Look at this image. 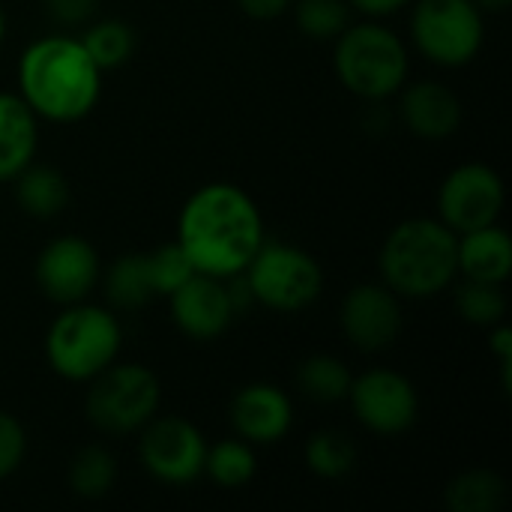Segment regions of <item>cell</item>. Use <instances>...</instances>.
<instances>
[{
    "label": "cell",
    "instance_id": "obj_25",
    "mask_svg": "<svg viewBox=\"0 0 512 512\" xmlns=\"http://www.w3.org/2000/svg\"><path fill=\"white\" fill-rule=\"evenodd\" d=\"M78 39L102 72L120 69L123 63H129V57L135 51V30L120 18L93 21V24H87V30Z\"/></svg>",
    "mask_w": 512,
    "mask_h": 512
},
{
    "label": "cell",
    "instance_id": "obj_14",
    "mask_svg": "<svg viewBox=\"0 0 512 512\" xmlns=\"http://www.w3.org/2000/svg\"><path fill=\"white\" fill-rule=\"evenodd\" d=\"M165 300L174 327L192 342H216L237 318V309L228 294V282L207 273H195L186 285H180Z\"/></svg>",
    "mask_w": 512,
    "mask_h": 512
},
{
    "label": "cell",
    "instance_id": "obj_35",
    "mask_svg": "<svg viewBox=\"0 0 512 512\" xmlns=\"http://www.w3.org/2000/svg\"><path fill=\"white\" fill-rule=\"evenodd\" d=\"M474 3L480 6L483 15H501V12H507L512 6V0H474Z\"/></svg>",
    "mask_w": 512,
    "mask_h": 512
},
{
    "label": "cell",
    "instance_id": "obj_33",
    "mask_svg": "<svg viewBox=\"0 0 512 512\" xmlns=\"http://www.w3.org/2000/svg\"><path fill=\"white\" fill-rule=\"evenodd\" d=\"M294 0H237L240 12L255 18V21H273L279 15H285L291 9Z\"/></svg>",
    "mask_w": 512,
    "mask_h": 512
},
{
    "label": "cell",
    "instance_id": "obj_23",
    "mask_svg": "<svg viewBox=\"0 0 512 512\" xmlns=\"http://www.w3.org/2000/svg\"><path fill=\"white\" fill-rule=\"evenodd\" d=\"M66 480L72 495H78L81 501H102L117 483V459L111 456V450L87 444L72 456Z\"/></svg>",
    "mask_w": 512,
    "mask_h": 512
},
{
    "label": "cell",
    "instance_id": "obj_34",
    "mask_svg": "<svg viewBox=\"0 0 512 512\" xmlns=\"http://www.w3.org/2000/svg\"><path fill=\"white\" fill-rule=\"evenodd\" d=\"M348 3H351V9H354V12H360V15H366V18L381 21V18L396 15L399 9L411 6L414 0H348Z\"/></svg>",
    "mask_w": 512,
    "mask_h": 512
},
{
    "label": "cell",
    "instance_id": "obj_7",
    "mask_svg": "<svg viewBox=\"0 0 512 512\" xmlns=\"http://www.w3.org/2000/svg\"><path fill=\"white\" fill-rule=\"evenodd\" d=\"M252 303L270 312H303L324 291V270L318 258L294 243L264 240L243 270Z\"/></svg>",
    "mask_w": 512,
    "mask_h": 512
},
{
    "label": "cell",
    "instance_id": "obj_18",
    "mask_svg": "<svg viewBox=\"0 0 512 512\" xmlns=\"http://www.w3.org/2000/svg\"><path fill=\"white\" fill-rule=\"evenodd\" d=\"M39 117L18 93L0 90V183H12L36 156Z\"/></svg>",
    "mask_w": 512,
    "mask_h": 512
},
{
    "label": "cell",
    "instance_id": "obj_1",
    "mask_svg": "<svg viewBox=\"0 0 512 512\" xmlns=\"http://www.w3.org/2000/svg\"><path fill=\"white\" fill-rule=\"evenodd\" d=\"M264 240V216L255 198L234 183H207L180 207L177 243L198 273L231 279L249 267Z\"/></svg>",
    "mask_w": 512,
    "mask_h": 512
},
{
    "label": "cell",
    "instance_id": "obj_36",
    "mask_svg": "<svg viewBox=\"0 0 512 512\" xmlns=\"http://www.w3.org/2000/svg\"><path fill=\"white\" fill-rule=\"evenodd\" d=\"M3 39H6V12L0 6V45H3Z\"/></svg>",
    "mask_w": 512,
    "mask_h": 512
},
{
    "label": "cell",
    "instance_id": "obj_4",
    "mask_svg": "<svg viewBox=\"0 0 512 512\" xmlns=\"http://www.w3.org/2000/svg\"><path fill=\"white\" fill-rule=\"evenodd\" d=\"M333 69L342 87L354 96L384 102L405 87L411 57L390 27L369 18L363 24H348L333 39Z\"/></svg>",
    "mask_w": 512,
    "mask_h": 512
},
{
    "label": "cell",
    "instance_id": "obj_24",
    "mask_svg": "<svg viewBox=\"0 0 512 512\" xmlns=\"http://www.w3.org/2000/svg\"><path fill=\"white\" fill-rule=\"evenodd\" d=\"M258 459L255 447L246 444L243 438H228L213 447H207L204 456V477L219 486V489H243L246 483L255 480Z\"/></svg>",
    "mask_w": 512,
    "mask_h": 512
},
{
    "label": "cell",
    "instance_id": "obj_11",
    "mask_svg": "<svg viewBox=\"0 0 512 512\" xmlns=\"http://www.w3.org/2000/svg\"><path fill=\"white\" fill-rule=\"evenodd\" d=\"M504 180L486 162H465L456 165L438 189V219L456 231H474L483 225L498 222L504 210Z\"/></svg>",
    "mask_w": 512,
    "mask_h": 512
},
{
    "label": "cell",
    "instance_id": "obj_19",
    "mask_svg": "<svg viewBox=\"0 0 512 512\" xmlns=\"http://www.w3.org/2000/svg\"><path fill=\"white\" fill-rule=\"evenodd\" d=\"M15 201L30 219H54L69 207V183L63 171L30 162L15 180Z\"/></svg>",
    "mask_w": 512,
    "mask_h": 512
},
{
    "label": "cell",
    "instance_id": "obj_22",
    "mask_svg": "<svg viewBox=\"0 0 512 512\" xmlns=\"http://www.w3.org/2000/svg\"><path fill=\"white\" fill-rule=\"evenodd\" d=\"M444 504L450 512H498L507 504V483L489 468H471L447 483Z\"/></svg>",
    "mask_w": 512,
    "mask_h": 512
},
{
    "label": "cell",
    "instance_id": "obj_27",
    "mask_svg": "<svg viewBox=\"0 0 512 512\" xmlns=\"http://www.w3.org/2000/svg\"><path fill=\"white\" fill-rule=\"evenodd\" d=\"M453 306H456V315L471 324V327H480V330H492L495 324L507 321V294H504V285H495V282H477V279H465L459 288H456V297H453Z\"/></svg>",
    "mask_w": 512,
    "mask_h": 512
},
{
    "label": "cell",
    "instance_id": "obj_2",
    "mask_svg": "<svg viewBox=\"0 0 512 512\" xmlns=\"http://www.w3.org/2000/svg\"><path fill=\"white\" fill-rule=\"evenodd\" d=\"M102 75L78 36L51 33L21 51L18 96L39 120L78 123L96 108Z\"/></svg>",
    "mask_w": 512,
    "mask_h": 512
},
{
    "label": "cell",
    "instance_id": "obj_28",
    "mask_svg": "<svg viewBox=\"0 0 512 512\" xmlns=\"http://www.w3.org/2000/svg\"><path fill=\"white\" fill-rule=\"evenodd\" d=\"M294 21L303 36L315 42H333L351 24V3L348 0H294Z\"/></svg>",
    "mask_w": 512,
    "mask_h": 512
},
{
    "label": "cell",
    "instance_id": "obj_17",
    "mask_svg": "<svg viewBox=\"0 0 512 512\" xmlns=\"http://www.w3.org/2000/svg\"><path fill=\"white\" fill-rule=\"evenodd\" d=\"M456 261L462 279L507 285L512 273V237L498 222L465 231L456 243Z\"/></svg>",
    "mask_w": 512,
    "mask_h": 512
},
{
    "label": "cell",
    "instance_id": "obj_30",
    "mask_svg": "<svg viewBox=\"0 0 512 512\" xmlns=\"http://www.w3.org/2000/svg\"><path fill=\"white\" fill-rule=\"evenodd\" d=\"M24 456H27V432H24V426L12 414L0 411V480L12 477L21 468Z\"/></svg>",
    "mask_w": 512,
    "mask_h": 512
},
{
    "label": "cell",
    "instance_id": "obj_26",
    "mask_svg": "<svg viewBox=\"0 0 512 512\" xmlns=\"http://www.w3.org/2000/svg\"><path fill=\"white\" fill-rule=\"evenodd\" d=\"M306 468L321 480H342L357 468V444L339 429H321L306 441Z\"/></svg>",
    "mask_w": 512,
    "mask_h": 512
},
{
    "label": "cell",
    "instance_id": "obj_15",
    "mask_svg": "<svg viewBox=\"0 0 512 512\" xmlns=\"http://www.w3.org/2000/svg\"><path fill=\"white\" fill-rule=\"evenodd\" d=\"M228 420L237 438H243L252 447H270L279 444L291 426H294V402L291 396L276 384H246L231 396Z\"/></svg>",
    "mask_w": 512,
    "mask_h": 512
},
{
    "label": "cell",
    "instance_id": "obj_21",
    "mask_svg": "<svg viewBox=\"0 0 512 512\" xmlns=\"http://www.w3.org/2000/svg\"><path fill=\"white\" fill-rule=\"evenodd\" d=\"M351 381H354L351 369L339 357H330V354H312L294 372V384L300 396L315 405L345 402L351 393Z\"/></svg>",
    "mask_w": 512,
    "mask_h": 512
},
{
    "label": "cell",
    "instance_id": "obj_3",
    "mask_svg": "<svg viewBox=\"0 0 512 512\" xmlns=\"http://www.w3.org/2000/svg\"><path fill=\"white\" fill-rule=\"evenodd\" d=\"M459 234L441 219L414 216L399 222L378 255L381 282L402 300H432L459 276Z\"/></svg>",
    "mask_w": 512,
    "mask_h": 512
},
{
    "label": "cell",
    "instance_id": "obj_10",
    "mask_svg": "<svg viewBox=\"0 0 512 512\" xmlns=\"http://www.w3.org/2000/svg\"><path fill=\"white\" fill-rule=\"evenodd\" d=\"M363 429L372 435H405L420 417L417 387L396 369H369L351 381L345 399Z\"/></svg>",
    "mask_w": 512,
    "mask_h": 512
},
{
    "label": "cell",
    "instance_id": "obj_13",
    "mask_svg": "<svg viewBox=\"0 0 512 512\" xmlns=\"http://www.w3.org/2000/svg\"><path fill=\"white\" fill-rule=\"evenodd\" d=\"M339 324L357 351L381 354L402 336V297H396L384 282L354 285L339 306Z\"/></svg>",
    "mask_w": 512,
    "mask_h": 512
},
{
    "label": "cell",
    "instance_id": "obj_12",
    "mask_svg": "<svg viewBox=\"0 0 512 512\" xmlns=\"http://www.w3.org/2000/svg\"><path fill=\"white\" fill-rule=\"evenodd\" d=\"M99 276H102L99 252L90 240L78 234H63L48 240L33 264L36 288L54 306H72L87 300L90 291L99 285Z\"/></svg>",
    "mask_w": 512,
    "mask_h": 512
},
{
    "label": "cell",
    "instance_id": "obj_20",
    "mask_svg": "<svg viewBox=\"0 0 512 512\" xmlns=\"http://www.w3.org/2000/svg\"><path fill=\"white\" fill-rule=\"evenodd\" d=\"M102 288H105V300L111 309H120V312L144 309L156 297L153 282H150V270H147V252L120 255L105 270Z\"/></svg>",
    "mask_w": 512,
    "mask_h": 512
},
{
    "label": "cell",
    "instance_id": "obj_32",
    "mask_svg": "<svg viewBox=\"0 0 512 512\" xmlns=\"http://www.w3.org/2000/svg\"><path fill=\"white\" fill-rule=\"evenodd\" d=\"M489 351L495 354V360L501 363V375H504V390L510 393V366H512V333L507 321L495 324L489 330Z\"/></svg>",
    "mask_w": 512,
    "mask_h": 512
},
{
    "label": "cell",
    "instance_id": "obj_8",
    "mask_svg": "<svg viewBox=\"0 0 512 512\" xmlns=\"http://www.w3.org/2000/svg\"><path fill=\"white\" fill-rule=\"evenodd\" d=\"M411 39L429 63L459 69L480 54L486 15L474 0H414Z\"/></svg>",
    "mask_w": 512,
    "mask_h": 512
},
{
    "label": "cell",
    "instance_id": "obj_5",
    "mask_svg": "<svg viewBox=\"0 0 512 512\" xmlns=\"http://www.w3.org/2000/svg\"><path fill=\"white\" fill-rule=\"evenodd\" d=\"M123 330L111 309L96 303H72L51 321L45 333V360L51 372L69 384H87L120 354Z\"/></svg>",
    "mask_w": 512,
    "mask_h": 512
},
{
    "label": "cell",
    "instance_id": "obj_6",
    "mask_svg": "<svg viewBox=\"0 0 512 512\" xmlns=\"http://www.w3.org/2000/svg\"><path fill=\"white\" fill-rule=\"evenodd\" d=\"M84 414L87 423L102 435L141 432L159 411L162 384L144 363H111L87 381Z\"/></svg>",
    "mask_w": 512,
    "mask_h": 512
},
{
    "label": "cell",
    "instance_id": "obj_16",
    "mask_svg": "<svg viewBox=\"0 0 512 512\" xmlns=\"http://www.w3.org/2000/svg\"><path fill=\"white\" fill-rule=\"evenodd\" d=\"M399 117L405 129L423 141H444L462 126V99L441 81H414L402 87Z\"/></svg>",
    "mask_w": 512,
    "mask_h": 512
},
{
    "label": "cell",
    "instance_id": "obj_29",
    "mask_svg": "<svg viewBox=\"0 0 512 512\" xmlns=\"http://www.w3.org/2000/svg\"><path fill=\"white\" fill-rule=\"evenodd\" d=\"M147 270H150L156 297H171L180 285H186L198 273L195 264L189 261L186 249L177 240L162 243L153 252H147Z\"/></svg>",
    "mask_w": 512,
    "mask_h": 512
},
{
    "label": "cell",
    "instance_id": "obj_9",
    "mask_svg": "<svg viewBox=\"0 0 512 512\" xmlns=\"http://www.w3.org/2000/svg\"><path fill=\"white\" fill-rule=\"evenodd\" d=\"M207 438L186 417H153L141 429V468L165 486H192L204 477Z\"/></svg>",
    "mask_w": 512,
    "mask_h": 512
},
{
    "label": "cell",
    "instance_id": "obj_31",
    "mask_svg": "<svg viewBox=\"0 0 512 512\" xmlns=\"http://www.w3.org/2000/svg\"><path fill=\"white\" fill-rule=\"evenodd\" d=\"M42 9L51 24L72 30V27L90 24V18L99 9V0H42Z\"/></svg>",
    "mask_w": 512,
    "mask_h": 512
}]
</instances>
